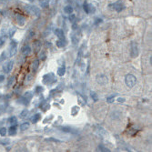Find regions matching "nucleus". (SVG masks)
<instances>
[{"instance_id": "obj_1", "label": "nucleus", "mask_w": 152, "mask_h": 152, "mask_svg": "<svg viewBox=\"0 0 152 152\" xmlns=\"http://www.w3.org/2000/svg\"><path fill=\"white\" fill-rule=\"evenodd\" d=\"M125 83L126 85L129 88H132L137 83V78L134 75L132 74H128L126 77H125Z\"/></svg>"}, {"instance_id": "obj_2", "label": "nucleus", "mask_w": 152, "mask_h": 152, "mask_svg": "<svg viewBox=\"0 0 152 152\" xmlns=\"http://www.w3.org/2000/svg\"><path fill=\"white\" fill-rule=\"evenodd\" d=\"M130 55L133 58H137L139 56V47H137V44L135 42V41H132L131 44H130Z\"/></svg>"}, {"instance_id": "obj_3", "label": "nucleus", "mask_w": 152, "mask_h": 152, "mask_svg": "<svg viewBox=\"0 0 152 152\" xmlns=\"http://www.w3.org/2000/svg\"><path fill=\"white\" fill-rule=\"evenodd\" d=\"M18 48V43L16 42V40H12L10 43V49H9V54L10 56H15L17 53V49Z\"/></svg>"}, {"instance_id": "obj_4", "label": "nucleus", "mask_w": 152, "mask_h": 152, "mask_svg": "<svg viewBox=\"0 0 152 152\" xmlns=\"http://www.w3.org/2000/svg\"><path fill=\"white\" fill-rule=\"evenodd\" d=\"M54 81H55V78H54L53 74L45 75L44 77H43V83H44V84H51V83L54 82Z\"/></svg>"}, {"instance_id": "obj_5", "label": "nucleus", "mask_w": 152, "mask_h": 152, "mask_svg": "<svg viewBox=\"0 0 152 152\" xmlns=\"http://www.w3.org/2000/svg\"><path fill=\"white\" fill-rule=\"evenodd\" d=\"M112 7L117 12H121L124 8H125V6H124V4L121 1H118V2H116V3L113 4Z\"/></svg>"}, {"instance_id": "obj_6", "label": "nucleus", "mask_w": 152, "mask_h": 152, "mask_svg": "<svg viewBox=\"0 0 152 152\" xmlns=\"http://www.w3.org/2000/svg\"><path fill=\"white\" fill-rule=\"evenodd\" d=\"M26 8L27 10H28L29 12H31L32 14H34L35 16L39 17V15H40V10H39V8H37V7H34V6H28V7H26Z\"/></svg>"}, {"instance_id": "obj_7", "label": "nucleus", "mask_w": 152, "mask_h": 152, "mask_svg": "<svg viewBox=\"0 0 152 152\" xmlns=\"http://www.w3.org/2000/svg\"><path fill=\"white\" fill-rule=\"evenodd\" d=\"M13 65H14V62H13V61H8V62L3 66V71H4L6 74L10 73V71L12 70V68H13Z\"/></svg>"}, {"instance_id": "obj_8", "label": "nucleus", "mask_w": 152, "mask_h": 152, "mask_svg": "<svg viewBox=\"0 0 152 152\" xmlns=\"http://www.w3.org/2000/svg\"><path fill=\"white\" fill-rule=\"evenodd\" d=\"M96 82L101 85H105L107 83V77L105 75H98L96 76Z\"/></svg>"}, {"instance_id": "obj_9", "label": "nucleus", "mask_w": 152, "mask_h": 152, "mask_svg": "<svg viewBox=\"0 0 152 152\" xmlns=\"http://www.w3.org/2000/svg\"><path fill=\"white\" fill-rule=\"evenodd\" d=\"M77 102H78V104H79L81 107L85 106V105L87 104V99H86V98H85L84 96H82L81 94L77 93Z\"/></svg>"}, {"instance_id": "obj_10", "label": "nucleus", "mask_w": 152, "mask_h": 152, "mask_svg": "<svg viewBox=\"0 0 152 152\" xmlns=\"http://www.w3.org/2000/svg\"><path fill=\"white\" fill-rule=\"evenodd\" d=\"M22 53L24 56H29L31 54V48L29 46H24L22 48Z\"/></svg>"}, {"instance_id": "obj_11", "label": "nucleus", "mask_w": 152, "mask_h": 152, "mask_svg": "<svg viewBox=\"0 0 152 152\" xmlns=\"http://www.w3.org/2000/svg\"><path fill=\"white\" fill-rule=\"evenodd\" d=\"M17 21L20 26H23L26 23V19L22 15H17Z\"/></svg>"}, {"instance_id": "obj_12", "label": "nucleus", "mask_w": 152, "mask_h": 152, "mask_svg": "<svg viewBox=\"0 0 152 152\" xmlns=\"http://www.w3.org/2000/svg\"><path fill=\"white\" fill-rule=\"evenodd\" d=\"M55 34H56V36L59 39H65V35H64L63 30H61V29H56V30H55Z\"/></svg>"}, {"instance_id": "obj_13", "label": "nucleus", "mask_w": 152, "mask_h": 152, "mask_svg": "<svg viewBox=\"0 0 152 152\" xmlns=\"http://www.w3.org/2000/svg\"><path fill=\"white\" fill-rule=\"evenodd\" d=\"M41 46H42V44H41V42L39 40H36L34 41V43H33V47L35 48V51L37 52L40 48H41Z\"/></svg>"}, {"instance_id": "obj_14", "label": "nucleus", "mask_w": 152, "mask_h": 152, "mask_svg": "<svg viewBox=\"0 0 152 152\" xmlns=\"http://www.w3.org/2000/svg\"><path fill=\"white\" fill-rule=\"evenodd\" d=\"M73 7L71 6H66L65 8H64V12L66 14H67V15H71V14L73 13Z\"/></svg>"}, {"instance_id": "obj_15", "label": "nucleus", "mask_w": 152, "mask_h": 152, "mask_svg": "<svg viewBox=\"0 0 152 152\" xmlns=\"http://www.w3.org/2000/svg\"><path fill=\"white\" fill-rule=\"evenodd\" d=\"M8 133L10 136H14L17 134V127L15 125H12L10 128H9V130H8Z\"/></svg>"}, {"instance_id": "obj_16", "label": "nucleus", "mask_w": 152, "mask_h": 152, "mask_svg": "<svg viewBox=\"0 0 152 152\" xmlns=\"http://www.w3.org/2000/svg\"><path fill=\"white\" fill-rule=\"evenodd\" d=\"M23 96H24L25 99H26L27 100H29V101H30V100L32 99V98H33V93H32L31 91H26V92L24 94Z\"/></svg>"}, {"instance_id": "obj_17", "label": "nucleus", "mask_w": 152, "mask_h": 152, "mask_svg": "<svg viewBox=\"0 0 152 152\" xmlns=\"http://www.w3.org/2000/svg\"><path fill=\"white\" fill-rule=\"evenodd\" d=\"M38 66H39V60L37 59V60H35V61L33 62V64H32V71H33V72H36V71L37 70Z\"/></svg>"}, {"instance_id": "obj_18", "label": "nucleus", "mask_w": 152, "mask_h": 152, "mask_svg": "<svg viewBox=\"0 0 152 152\" xmlns=\"http://www.w3.org/2000/svg\"><path fill=\"white\" fill-rule=\"evenodd\" d=\"M66 45V39H59V40L57 41V46H58V48H63V47H65Z\"/></svg>"}, {"instance_id": "obj_19", "label": "nucleus", "mask_w": 152, "mask_h": 152, "mask_svg": "<svg viewBox=\"0 0 152 152\" xmlns=\"http://www.w3.org/2000/svg\"><path fill=\"white\" fill-rule=\"evenodd\" d=\"M66 73V67L63 66H60L58 67V75L59 77H63Z\"/></svg>"}, {"instance_id": "obj_20", "label": "nucleus", "mask_w": 152, "mask_h": 152, "mask_svg": "<svg viewBox=\"0 0 152 152\" xmlns=\"http://www.w3.org/2000/svg\"><path fill=\"white\" fill-rule=\"evenodd\" d=\"M40 118H41V115H40L39 113H37V114H35V115L32 117L31 121H32L33 123H37V121L40 120Z\"/></svg>"}, {"instance_id": "obj_21", "label": "nucleus", "mask_w": 152, "mask_h": 152, "mask_svg": "<svg viewBox=\"0 0 152 152\" xmlns=\"http://www.w3.org/2000/svg\"><path fill=\"white\" fill-rule=\"evenodd\" d=\"M29 126H30V124L28 122H25L20 126V129H21V130L24 131V130H26L27 129H29Z\"/></svg>"}, {"instance_id": "obj_22", "label": "nucleus", "mask_w": 152, "mask_h": 152, "mask_svg": "<svg viewBox=\"0 0 152 152\" xmlns=\"http://www.w3.org/2000/svg\"><path fill=\"white\" fill-rule=\"evenodd\" d=\"M71 41H72V44L73 45H77L78 43V38H77V37L75 34H72L71 35Z\"/></svg>"}, {"instance_id": "obj_23", "label": "nucleus", "mask_w": 152, "mask_h": 152, "mask_svg": "<svg viewBox=\"0 0 152 152\" xmlns=\"http://www.w3.org/2000/svg\"><path fill=\"white\" fill-rule=\"evenodd\" d=\"M40 108L43 110V111H47V110L49 108V105L48 104V103H46V102H44V103H42L40 105Z\"/></svg>"}, {"instance_id": "obj_24", "label": "nucleus", "mask_w": 152, "mask_h": 152, "mask_svg": "<svg viewBox=\"0 0 152 152\" xmlns=\"http://www.w3.org/2000/svg\"><path fill=\"white\" fill-rule=\"evenodd\" d=\"M98 149H99V151H101V152H109L110 151L107 148L104 147L103 145H99L98 147Z\"/></svg>"}, {"instance_id": "obj_25", "label": "nucleus", "mask_w": 152, "mask_h": 152, "mask_svg": "<svg viewBox=\"0 0 152 152\" xmlns=\"http://www.w3.org/2000/svg\"><path fill=\"white\" fill-rule=\"evenodd\" d=\"M40 2H41V7L47 8L49 4V0H42V1H40Z\"/></svg>"}, {"instance_id": "obj_26", "label": "nucleus", "mask_w": 152, "mask_h": 152, "mask_svg": "<svg viewBox=\"0 0 152 152\" xmlns=\"http://www.w3.org/2000/svg\"><path fill=\"white\" fill-rule=\"evenodd\" d=\"M90 96H91V98H92V99L95 101V102H96L99 100V96H98V94H96V92H91V94H90Z\"/></svg>"}, {"instance_id": "obj_27", "label": "nucleus", "mask_w": 152, "mask_h": 152, "mask_svg": "<svg viewBox=\"0 0 152 152\" xmlns=\"http://www.w3.org/2000/svg\"><path fill=\"white\" fill-rule=\"evenodd\" d=\"M8 122L11 124V125H16L17 122H18V119L16 117H11L9 119H8Z\"/></svg>"}, {"instance_id": "obj_28", "label": "nucleus", "mask_w": 152, "mask_h": 152, "mask_svg": "<svg viewBox=\"0 0 152 152\" xmlns=\"http://www.w3.org/2000/svg\"><path fill=\"white\" fill-rule=\"evenodd\" d=\"M60 129L64 132H67V133H70V132H73V129L69 127H61Z\"/></svg>"}, {"instance_id": "obj_29", "label": "nucleus", "mask_w": 152, "mask_h": 152, "mask_svg": "<svg viewBox=\"0 0 152 152\" xmlns=\"http://www.w3.org/2000/svg\"><path fill=\"white\" fill-rule=\"evenodd\" d=\"M117 96L116 94H115V95H112V96H109L108 98L107 99V102L109 103V104H110V103H113L114 100H115V96Z\"/></svg>"}, {"instance_id": "obj_30", "label": "nucleus", "mask_w": 152, "mask_h": 152, "mask_svg": "<svg viewBox=\"0 0 152 152\" xmlns=\"http://www.w3.org/2000/svg\"><path fill=\"white\" fill-rule=\"evenodd\" d=\"M6 40H7V37L6 36H2L0 37V47H3L6 43Z\"/></svg>"}, {"instance_id": "obj_31", "label": "nucleus", "mask_w": 152, "mask_h": 152, "mask_svg": "<svg viewBox=\"0 0 152 152\" xmlns=\"http://www.w3.org/2000/svg\"><path fill=\"white\" fill-rule=\"evenodd\" d=\"M83 8H84V10L87 14H89V4L85 2L84 4H83Z\"/></svg>"}, {"instance_id": "obj_32", "label": "nucleus", "mask_w": 152, "mask_h": 152, "mask_svg": "<svg viewBox=\"0 0 152 152\" xmlns=\"http://www.w3.org/2000/svg\"><path fill=\"white\" fill-rule=\"evenodd\" d=\"M28 113H29L28 110L25 109V110H23V111L21 112V114H20V117H21V118H26L27 116H28Z\"/></svg>"}, {"instance_id": "obj_33", "label": "nucleus", "mask_w": 152, "mask_h": 152, "mask_svg": "<svg viewBox=\"0 0 152 152\" xmlns=\"http://www.w3.org/2000/svg\"><path fill=\"white\" fill-rule=\"evenodd\" d=\"M18 102H19V103H22V104H24V105H27V104L29 103V100H27L26 99H25L24 96H23L22 99H20L18 100Z\"/></svg>"}, {"instance_id": "obj_34", "label": "nucleus", "mask_w": 152, "mask_h": 152, "mask_svg": "<svg viewBox=\"0 0 152 152\" xmlns=\"http://www.w3.org/2000/svg\"><path fill=\"white\" fill-rule=\"evenodd\" d=\"M71 112H72V115H73V116H76V115L78 113V107H72V109H71Z\"/></svg>"}, {"instance_id": "obj_35", "label": "nucleus", "mask_w": 152, "mask_h": 152, "mask_svg": "<svg viewBox=\"0 0 152 152\" xmlns=\"http://www.w3.org/2000/svg\"><path fill=\"white\" fill-rule=\"evenodd\" d=\"M39 58L41 60H45L46 59V52L45 51H42L39 54Z\"/></svg>"}, {"instance_id": "obj_36", "label": "nucleus", "mask_w": 152, "mask_h": 152, "mask_svg": "<svg viewBox=\"0 0 152 152\" xmlns=\"http://www.w3.org/2000/svg\"><path fill=\"white\" fill-rule=\"evenodd\" d=\"M7 59V55H6V52H3L1 54V56H0V62L2 61H5Z\"/></svg>"}, {"instance_id": "obj_37", "label": "nucleus", "mask_w": 152, "mask_h": 152, "mask_svg": "<svg viewBox=\"0 0 152 152\" xmlns=\"http://www.w3.org/2000/svg\"><path fill=\"white\" fill-rule=\"evenodd\" d=\"M6 134H7V129L6 128H1V129H0V135L5 137Z\"/></svg>"}, {"instance_id": "obj_38", "label": "nucleus", "mask_w": 152, "mask_h": 152, "mask_svg": "<svg viewBox=\"0 0 152 152\" xmlns=\"http://www.w3.org/2000/svg\"><path fill=\"white\" fill-rule=\"evenodd\" d=\"M14 82H15V77H11L9 78V80H8V83H7L8 87H10Z\"/></svg>"}, {"instance_id": "obj_39", "label": "nucleus", "mask_w": 152, "mask_h": 152, "mask_svg": "<svg viewBox=\"0 0 152 152\" xmlns=\"http://www.w3.org/2000/svg\"><path fill=\"white\" fill-rule=\"evenodd\" d=\"M43 91V88L41 87V86H38V87H37L36 88V92L38 94V93H40V92H42Z\"/></svg>"}, {"instance_id": "obj_40", "label": "nucleus", "mask_w": 152, "mask_h": 152, "mask_svg": "<svg viewBox=\"0 0 152 152\" xmlns=\"http://www.w3.org/2000/svg\"><path fill=\"white\" fill-rule=\"evenodd\" d=\"M68 19H69V21H70L71 23H74V22H75V20H76V17L71 14V15L69 16V18H68Z\"/></svg>"}, {"instance_id": "obj_41", "label": "nucleus", "mask_w": 152, "mask_h": 152, "mask_svg": "<svg viewBox=\"0 0 152 152\" xmlns=\"http://www.w3.org/2000/svg\"><path fill=\"white\" fill-rule=\"evenodd\" d=\"M47 141H54V142H61L60 140H56V139H47Z\"/></svg>"}, {"instance_id": "obj_42", "label": "nucleus", "mask_w": 152, "mask_h": 152, "mask_svg": "<svg viewBox=\"0 0 152 152\" xmlns=\"http://www.w3.org/2000/svg\"><path fill=\"white\" fill-rule=\"evenodd\" d=\"M95 12V7L92 5H89V13H94Z\"/></svg>"}, {"instance_id": "obj_43", "label": "nucleus", "mask_w": 152, "mask_h": 152, "mask_svg": "<svg viewBox=\"0 0 152 152\" xmlns=\"http://www.w3.org/2000/svg\"><path fill=\"white\" fill-rule=\"evenodd\" d=\"M16 32V28H13V30L11 29L10 30V33H9V36L10 37H13V35H14V33H15Z\"/></svg>"}, {"instance_id": "obj_44", "label": "nucleus", "mask_w": 152, "mask_h": 152, "mask_svg": "<svg viewBox=\"0 0 152 152\" xmlns=\"http://www.w3.org/2000/svg\"><path fill=\"white\" fill-rule=\"evenodd\" d=\"M102 22V20L100 19V18H96V22H95V25H99V23H101Z\"/></svg>"}, {"instance_id": "obj_45", "label": "nucleus", "mask_w": 152, "mask_h": 152, "mask_svg": "<svg viewBox=\"0 0 152 152\" xmlns=\"http://www.w3.org/2000/svg\"><path fill=\"white\" fill-rule=\"evenodd\" d=\"M33 36H34V32H33V31H30V32H29V35H28V37H27V39H30V38H31Z\"/></svg>"}, {"instance_id": "obj_46", "label": "nucleus", "mask_w": 152, "mask_h": 152, "mask_svg": "<svg viewBox=\"0 0 152 152\" xmlns=\"http://www.w3.org/2000/svg\"><path fill=\"white\" fill-rule=\"evenodd\" d=\"M5 80V75H0V83H2Z\"/></svg>"}, {"instance_id": "obj_47", "label": "nucleus", "mask_w": 152, "mask_h": 152, "mask_svg": "<svg viewBox=\"0 0 152 152\" xmlns=\"http://www.w3.org/2000/svg\"><path fill=\"white\" fill-rule=\"evenodd\" d=\"M118 102H124V101H125V99H123V98H118Z\"/></svg>"}, {"instance_id": "obj_48", "label": "nucleus", "mask_w": 152, "mask_h": 152, "mask_svg": "<svg viewBox=\"0 0 152 152\" xmlns=\"http://www.w3.org/2000/svg\"><path fill=\"white\" fill-rule=\"evenodd\" d=\"M72 28H73V29H77V26L76 24H74L73 26H72Z\"/></svg>"}, {"instance_id": "obj_49", "label": "nucleus", "mask_w": 152, "mask_h": 152, "mask_svg": "<svg viewBox=\"0 0 152 152\" xmlns=\"http://www.w3.org/2000/svg\"><path fill=\"white\" fill-rule=\"evenodd\" d=\"M39 1H42V0H39Z\"/></svg>"}, {"instance_id": "obj_50", "label": "nucleus", "mask_w": 152, "mask_h": 152, "mask_svg": "<svg viewBox=\"0 0 152 152\" xmlns=\"http://www.w3.org/2000/svg\"><path fill=\"white\" fill-rule=\"evenodd\" d=\"M0 96H1V95H0Z\"/></svg>"}]
</instances>
